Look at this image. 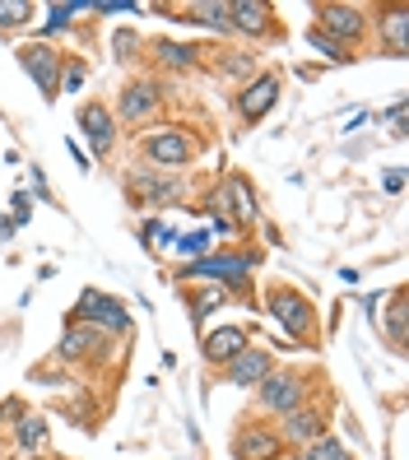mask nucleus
I'll return each instance as SVG.
<instances>
[{"label":"nucleus","instance_id":"nucleus-25","mask_svg":"<svg viewBox=\"0 0 409 460\" xmlns=\"http://www.w3.org/2000/svg\"><path fill=\"white\" fill-rule=\"evenodd\" d=\"M140 51H145V33H135V29H117V33H112V57H117L121 66L140 61Z\"/></svg>","mask_w":409,"mask_h":460},{"label":"nucleus","instance_id":"nucleus-9","mask_svg":"<svg viewBox=\"0 0 409 460\" xmlns=\"http://www.w3.org/2000/svg\"><path fill=\"white\" fill-rule=\"evenodd\" d=\"M61 57H66V51H57V47L42 42V38L23 42V47L14 51L19 70L33 79V89H38L47 102H57V98H61Z\"/></svg>","mask_w":409,"mask_h":460},{"label":"nucleus","instance_id":"nucleus-34","mask_svg":"<svg viewBox=\"0 0 409 460\" xmlns=\"http://www.w3.org/2000/svg\"><path fill=\"white\" fill-rule=\"evenodd\" d=\"M14 219H19V224L29 219V196H14Z\"/></svg>","mask_w":409,"mask_h":460},{"label":"nucleus","instance_id":"nucleus-28","mask_svg":"<svg viewBox=\"0 0 409 460\" xmlns=\"http://www.w3.org/2000/svg\"><path fill=\"white\" fill-rule=\"evenodd\" d=\"M307 42H312V47L321 51V57H325V61H353V57H349V51H344V47H335L331 38H325V33H316V29H307Z\"/></svg>","mask_w":409,"mask_h":460},{"label":"nucleus","instance_id":"nucleus-24","mask_svg":"<svg viewBox=\"0 0 409 460\" xmlns=\"http://www.w3.org/2000/svg\"><path fill=\"white\" fill-rule=\"evenodd\" d=\"M298 460H353V451H349L340 438H331V432H325V438H316L312 447L298 451Z\"/></svg>","mask_w":409,"mask_h":460},{"label":"nucleus","instance_id":"nucleus-18","mask_svg":"<svg viewBox=\"0 0 409 460\" xmlns=\"http://www.w3.org/2000/svg\"><path fill=\"white\" fill-rule=\"evenodd\" d=\"M158 14H177V23L191 29H214V33H233L228 29V0H191V5H154Z\"/></svg>","mask_w":409,"mask_h":460},{"label":"nucleus","instance_id":"nucleus-7","mask_svg":"<svg viewBox=\"0 0 409 460\" xmlns=\"http://www.w3.org/2000/svg\"><path fill=\"white\" fill-rule=\"evenodd\" d=\"M312 14H316L312 29L325 33L335 47H344L349 57H353V47H363L368 33H372V23H368V10H363V5H316Z\"/></svg>","mask_w":409,"mask_h":460},{"label":"nucleus","instance_id":"nucleus-1","mask_svg":"<svg viewBox=\"0 0 409 460\" xmlns=\"http://www.w3.org/2000/svg\"><path fill=\"white\" fill-rule=\"evenodd\" d=\"M135 154H140V164L154 168V172H182L200 158V135H191L177 121L149 126V130H140V140H135Z\"/></svg>","mask_w":409,"mask_h":460},{"label":"nucleus","instance_id":"nucleus-26","mask_svg":"<svg viewBox=\"0 0 409 460\" xmlns=\"http://www.w3.org/2000/svg\"><path fill=\"white\" fill-rule=\"evenodd\" d=\"M33 5H29V0H0V29H23V23H33Z\"/></svg>","mask_w":409,"mask_h":460},{"label":"nucleus","instance_id":"nucleus-20","mask_svg":"<svg viewBox=\"0 0 409 460\" xmlns=\"http://www.w3.org/2000/svg\"><path fill=\"white\" fill-rule=\"evenodd\" d=\"M145 51L154 57V66L173 70V75L196 70L200 57H205V47H196V42H177V38H154V42H145Z\"/></svg>","mask_w":409,"mask_h":460},{"label":"nucleus","instance_id":"nucleus-10","mask_svg":"<svg viewBox=\"0 0 409 460\" xmlns=\"http://www.w3.org/2000/svg\"><path fill=\"white\" fill-rule=\"evenodd\" d=\"M289 447L280 438V428L270 419H237V432H233V460H284Z\"/></svg>","mask_w":409,"mask_h":460},{"label":"nucleus","instance_id":"nucleus-17","mask_svg":"<svg viewBox=\"0 0 409 460\" xmlns=\"http://www.w3.org/2000/svg\"><path fill=\"white\" fill-rule=\"evenodd\" d=\"M275 367H280V363H275V354H270V349H261V344H247V349H242V354H237L228 367H219V376H224L228 386L256 391V386H261V382H265V376L275 372Z\"/></svg>","mask_w":409,"mask_h":460},{"label":"nucleus","instance_id":"nucleus-31","mask_svg":"<svg viewBox=\"0 0 409 460\" xmlns=\"http://www.w3.org/2000/svg\"><path fill=\"white\" fill-rule=\"evenodd\" d=\"M387 126H391V135H396V140L405 135V98H396V102H391V112H387Z\"/></svg>","mask_w":409,"mask_h":460},{"label":"nucleus","instance_id":"nucleus-6","mask_svg":"<svg viewBox=\"0 0 409 460\" xmlns=\"http://www.w3.org/2000/svg\"><path fill=\"white\" fill-rule=\"evenodd\" d=\"M126 196L135 209H163V205H177L186 196V181L177 172H154L145 164H135L126 172Z\"/></svg>","mask_w":409,"mask_h":460},{"label":"nucleus","instance_id":"nucleus-14","mask_svg":"<svg viewBox=\"0 0 409 460\" xmlns=\"http://www.w3.org/2000/svg\"><path fill=\"white\" fill-rule=\"evenodd\" d=\"M75 126L84 130V140L93 149L98 164H107V158L117 154V117H112V107H107L102 98H84L75 107Z\"/></svg>","mask_w":409,"mask_h":460},{"label":"nucleus","instance_id":"nucleus-8","mask_svg":"<svg viewBox=\"0 0 409 460\" xmlns=\"http://www.w3.org/2000/svg\"><path fill=\"white\" fill-rule=\"evenodd\" d=\"M163 98H168V93H163V79H154V75H135V79H126V84L117 89L112 117H117L121 126H145V121L158 117Z\"/></svg>","mask_w":409,"mask_h":460},{"label":"nucleus","instance_id":"nucleus-29","mask_svg":"<svg viewBox=\"0 0 409 460\" xmlns=\"http://www.w3.org/2000/svg\"><path fill=\"white\" fill-rule=\"evenodd\" d=\"M228 303V293H205L196 307H191V326H205V312H214V307H224Z\"/></svg>","mask_w":409,"mask_h":460},{"label":"nucleus","instance_id":"nucleus-2","mask_svg":"<svg viewBox=\"0 0 409 460\" xmlns=\"http://www.w3.org/2000/svg\"><path fill=\"white\" fill-rule=\"evenodd\" d=\"M265 312L280 321V331L293 335L298 344L316 349L321 344V321H316V307L303 288L293 284H265Z\"/></svg>","mask_w":409,"mask_h":460},{"label":"nucleus","instance_id":"nucleus-12","mask_svg":"<svg viewBox=\"0 0 409 460\" xmlns=\"http://www.w3.org/2000/svg\"><path fill=\"white\" fill-rule=\"evenodd\" d=\"M112 349H117L112 335L84 326V321H66V335L57 344V358L66 367H75V363H112Z\"/></svg>","mask_w":409,"mask_h":460},{"label":"nucleus","instance_id":"nucleus-19","mask_svg":"<svg viewBox=\"0 0 409 460\" xmlns=\"http://www.w3.org/2000/svg\"><path fill=\"white\" fill-rule=\"evenodd\" d=\"M247 344H252L247 326H219V331H205V335H200V358H205L209 367H228Z\"/></svg>","mask_w":409,"mask_h":460},{"label":"nucleus","instance_id":"nucleus-11","mask_svg":"<svg viewBox=\"0 0 409 460\" xmlns=\"http://www.w3.org/2000/svg\"><path fill=\"white\" fill-rule=\"evenodd\" d=\"M280 93H284V79L275 70H256L247 84L233 93V112L242 117V126H261L270 112H275Z\"/></svg>","mask_w":409,"mask_h":460},{"label":"nucleus","instance_id":"nucleus-32","mask_svg":"<svg viewBox=\"0 0 409 460\" xmlns=\"http://www.w3.org/2000/svg\"><path fill=\"white\" fill-rule=\"evenodd\" d=\"M23 414H29V410H23V404H19V400H5V404H0V419H5L10 428H14V423H19Z\"/></svg>","mask_w":409,"mask_h":460},{"label":"nucleus","instance_id":"nucleus-3","mask_svg":"<svg viewBox=\"0 0 409 460\" xmlns=\"http://www.w3.org/2000/svg\"><path fill=\"white\" fill-rule=\"evenodd\" d=\"M321 372H303V367H275L265 376V382L252 391L256 395V414L261 419H284L293 414L298 404H307L312 400V382H316Z\"/></svg>","mask_w":409,"mask_h":460},{"label":"nucleus","instance_id":"nucleus-5","mask_svg":"<svg viewBox=\"0 0 409 460\" xmlns=\"http://www.w3.org/2000/svg\"><path fill=\"white\" fill-rule=\"evenodd\" d=\"M66 321H84V326H93V331H102V335H112V340L135 331V321H130L126 303H121V297H112V293H102V288H84V293H79V303L70 307Z\"/></svg>","mask_w":409,"mask_h":460},{"label":"nucleus","instance_id":"nucleus-30","mask_svg":"<svg viewBox=\"0 0 409 460\" xmlns=\"http://www.w3.org/2000/svg\"><path fill=\"white\" fill-rule=\"evenodd\" d=\"M209 247V233H186V237H177V252L182 256H200Z\"/></svg>","mask_w":409,"mask_h":460},{"label":"nucleus","instance_id":"nucleus-35","mask_svg":"<svg viewBox=\"0 0 409 460\" xmlns=\"http://www.w3.org/2000/svg\"><path fill=\"white\" fill-rule=\"evenodd\" d=\"M0 460H5V451H0Z\"/></svg>","mask_w":409,"mask_h":460},{"label":"nucleus","instance_id":"nucleus-21","mask_svg":"<svg viewBox=\"0 0 409 460\" xmlns=\"http://www.w3.org/2000/svg\"><path fill=\"white\" fill-rule=\"evenodd\" d=\"M200 66H209L219 79H233V84H247V79L261 70V66H256V51H233V47H214V51H205Z\"/></svg>","mask_w":409,"mask_h":460},{"label":"nucleus","instance_id":"nucleus-16","mask_svg":"<svg viewBox=\"0 0 409 460\" xmlns=\"http://www.w3.org/2000/svg\"><path fill=\"white\" fill-rule=\"evenodd\" d=\"M368 23L377 29V42L391 61L409 57V5H377L368 10Z\"/></svg>","mask_w":409,"mask_h":460},{"label":"nucleus","instance_id":"nucleus-4","mask_svg":"<svg viewBox=\"0 0 409 460\" xmlns=\"http://www.w3.org/2000/svg\"><path fill=\"white\" fill-rule=\"evenodd\" d=\"M261 265V252H242V256H200V261H186L177 270V279H191V284H224L233 293H247L252 275Z\"/></svg>","mask_w":409,"mask_h":460},{"label":"nucleus","instance_id":"nucleus-23","mask_svg":"<svg viewBox=\"0 0 409 460\" xmlns=\"http://www.w3.org/2000/svg\"><path fill=\"white\" fill-rule=\"evenodd\" d=\"M14 442L29 451V456H42L47 447H51V428H47V419H38V414H23L19 423H14Z\"/></svg>","mask_w":409,"mask_h":460},{"label":"nucleus","instance_id":"nucleus-27","mask_svg":"<svg viewBox=\"0 0 409 460\" xmlns=\"http://www.w3.org/2000/svg\"><path fill=\"white\" fill-rule=\"evenodd\" d=\"M89 79V66L84 57H61V93H75L79 84Z\"/></svg>","mask_w":409,"mask_h":460},{"label":"nucleus","instance_id":"nucleus-33","mask_svg":"<svg viewBox=\"0 0 409 460\" xmlns=\"http://www.w3.org/2000/svg\"><path fill=\"white\" fill-rule=\"evenodd\" d=\"M381 186H387L391 196H396V191H405V172H400V168H391L387 177H381Z\"/></svg>","mask_w":409,"mask_h":460},{"label":"nucleus","instance_id":"nucleus-15","mask_svg":"<svg viewBox=\"0 0 409 460\" xmlns=\"http://www.w3.org/2000/svg\"><path fill=\"white\" fill-rule=\"evenodd\" d=\"M280 438H284V447L289 451H303V447H312L316 438H325V428H331V404H298L293 414H284L280 423Z\"/></svg>","mask_w":409,"mask_h":460},{"label":"nucleus","instance_id":"nucleus-22","mask_svg":"<svg viewBox=\"0 0 409 460\" xmlns=\"http://www.w3.org/2000/svg\"><path fill=\"white\" fill-rule=\"evenodd\" d=\"M391 312H377L372 326L381 331V340L391 344V354H405V331H409V307H405V288H391Z\"/></svg>","mask_w":409,"mask_h":460},{"label":"nucleus","instance_id":"nucleus-13","mask_svg":"<svg viewBox=\"0 0 409 460\" xmlns=\"http://www.w3.org/2000/svg\"><path fill=\"white\" fill-rule=\"evenodd\" d=\"M228 29L252 38V42H280L284 38L280 10L265 5V0H228Z\"/></svg>","mask_w":409,"mask_h":460}]
</instances>
